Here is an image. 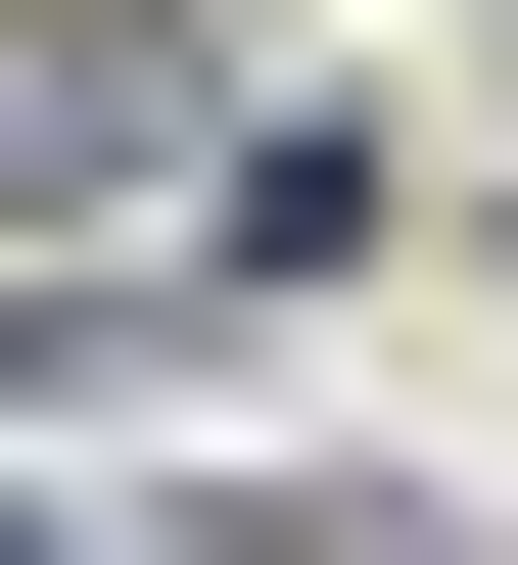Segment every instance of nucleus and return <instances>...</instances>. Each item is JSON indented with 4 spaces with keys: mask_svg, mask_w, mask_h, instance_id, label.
Listing matches in <instances>:
<instances>
[{
    "mask_svg": "<svg viewBox=\"0 0 518 565\" xmlns=\"http://www.w3.org/2000/svg\"><path fill=\"white\" fill-rule=\"evenodd\" d=\"M0 565H47V519H0Z\"/></svg>",
    "mask_w": 518,
    "mask_h": 565,
    "instance_id": "obj_1",
    "label": "nucleus"
}]
</instances>
